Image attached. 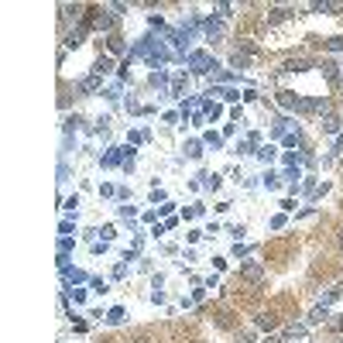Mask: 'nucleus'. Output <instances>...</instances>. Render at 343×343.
Segmentation results:
<instances>
[{"mask_svg": "<svg viewBox=\"0 0 343 343\" xmlns=\"http://www.w3.org/2000/svg\"><path fill=\"white\" fill-rule=\"evenodd\" d=\"M244 275H247V278H261V264H247Z\"/></svg>", "mask_w": 343, "mask_h": 343, "instance_id": "f257e3e1", "label": "nucleus"}, {"mask_svg": "<svg viewBox=\"0 0 343 343\" xmlns=\"http://www.w3.org/2000/svg\"><path fill=\"white\" fill-rule=\"evenodd\" d=\"M340 244H343V233H340Z\"/></svg>", "mask_w": 343, "mask_h": 343, "instance_id": "f03ea898", "label": "nucleus"}]
</instances>
